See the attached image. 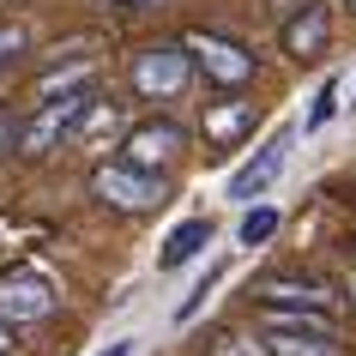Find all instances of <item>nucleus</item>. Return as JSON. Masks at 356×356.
I'll return each mask as SVG.
<instances>
[{
    "label": "nucleus",
    "instance_id": "obj_3",
    "mask_svg": "<svg viewBox=\"0 0 356 356\" xmlns=\"http://www.w3.org/2000/svg\"><path fill=\"white\" fill-rule=\"evenodd\" d=\"M91 193L115 211H157L169 200V181L163 175H145V169H127V163H97Z\"/></svg>",
    "mask_w": 356,
    "mask_h": 356
},
{
    "label": "nucleus",
    "instance_id": "obj_5",
    "mask_svg": "<svg viewBox=\"0 0 356 356\" xmlns=\"http://www.w3.org/2000/svg\"><path fill=\"white\" fill-rule=\"evenodd\" d=\"M193 55V67L211 79V85H224V91H242L248 79H254V55H248L242 42H229V37H211V31H200V37L181 42Z\"/></svg>",
    "mask_w": 356,
    "mask_h": 356
},
{
    "label": "nucleus",
    "instance_id": "obj_15",
    "mask_svg": "<svg viewBox=\"0 0 356 356\" xmlns=\"http://www.w3.org/2000/svg\"><path fill=\"white\" fill-rule=\"evenodd\" d=\"M272 236H278V211H272V206H254L242 218V248H260V242H272Z\"/></svg>",
    "mask_w": 356,
    "mask_h": 356
},
{
    "label": "nucleus",
    "instance_id": "obj_19",
    "mask_svg": "<svg viewBox=\"0 0 356 356\" xmlns=\"http://www.w3.org/2000/svg\"><path fill=\"white\" fill-rule=\"evenodd\" d=\"M338 109H356V67L338 73Z\"/></svg>",
    "mask_w": 356,
    "mask_h": 356
},
{
    "label": "nucleus",
    "instance_id": "obj_10",
    "mask_svg": "<svg viewBox=\"0 0 356 356\" xmlns=\"http://www.w3.org/2000/svg\"><path fill=\"white\" fill-rule=\"evenodd\" d=\"M254 121H260V109H254V103H242V97L211 103V109H206V139H211V145H236V139H248V133H254Z\"/></svg>",
    "mask_w": 356,
    "mask_h": 356
},
{
    "label": "nucleus",
    "instance_id": "obj_7",
    "mask_svg": "<svg viewBox=\"0 0 356 356\" xmlns=\"http://www.w3.org/2000/svg\"><path fill=\"white\" fill-rule=\"evenodd\" d=\"M290 139H296L290 127H278V133H272V139H266V145L254 151V157H248V163L236 169V175H229V200H260V193L284 175V163H290Z\"/></svg>",
    "mask_w": 356,
    "mask_h": 356
},
{
    "label": "nucleus",
    "instance_id": "obj_18",
    "mask_svg": "<svg viewBox=\"0 0 356 356\" xmlns=\"http://www.w3.org/2000/svg\"><path fill=\"white\" fill-rule=\"evenodd\" d=\"M24 55V31L19 24H0V60H19Z\"/></svg>",
    "mask_w": 356,
    "mask_h": 356
},
{
    "label": "nucleus",
    "instance_id": "obj_11",
    "mask_svg": "<svg viewBox=\"0 0 356 356\" xmlns=\"http://www.w3.org/2000/svg\"><path fill=\"white\" fill-rule=\"evenodd\" d=\"M206 242H211V218H188V224L169 229V242H163V254H157V266H163V272H175V266L200 260V248H206Z\"/></svg>",
    "mask_w": 356,
    "mask_h": 356
},
{
    "label": "nucleus",
    "instance_id": "obj_21",
    "mask_svg": "<svg viewBox=\"0 0 356 356\" xmlns=\"http://www.w3.org/2000/svg\"><path fill=\"white\" fill-rule=\"evenodd\" d=\"M19 350V338H13V326H0V356H13Z\"/></svg>",
    "mask_w": 356,
    "mask_h": 356
},
{
    "label": "nucleus",
    "instance_id": "obj_8",
    "mask_svg": "<svg viewBox=\"0 0 356 356\" xmlns=\"http://www.w3.org/2000/svg\"><path fill=\"white\" fill-rule=\"evenodd\" d=\"M260 308H284V314H326L332 320V284L314 278H266L260 284Z\"/></svg>",
    "mask_w": 356,
    "mask_h": 356
},
{
    "label": "nucleus",
    "instance_id": "obj_12",
    "mask_svg": "<svg viewBox=\"0 0 356 356\" xmlns=\"http://www.w3.org/2000/svg\"><path fill=\"white\" fill-rule=\"evenodd\" d=\"M266 356H344L338 332H266Z\"/></svg>",
    "mask_w": 356,
    "mask_h": 356
},
{
    "label": "nucleus",
    "instance_id": "obj_24",
    "mask_svg": "<svg viewBox=\"0 0 356 356\" xmlns=\"http://www.w3.org/2000/svg\"><path fill=\"white\" fill-rule=\"evenodd\" d=\"M350 6H356V0H350Z\"/></svg>",
    "mask_w": 356,
    "mask_h": 356
},
{
    "label": "nucleus",
    "instance_id": "obj_6",
    "mask_svg": "<svg viewBox=\"0 0 356 356\" xmlns=\"http://www.w3.org/2000/svg\"><path fill=\"white\" fill-rule=\"evenodd\" d=\"M55 314V284L42 272H6L0 278V326H31Z\"/></svg>",
    "mask_w": 356,
    "mask_h": 356
},
{
    "label": "nucleus",
    "instance_id": "obj_2",
    "mask_svg": "<svg viewBox=\"0 0 356 356\" xmlns=\"http://www.w3.org/2000/svg\"><path fill=\"white\" fill-rule=\"evenodd\" d=\"M193 85V55L181 42H151L133 55V91L151 97V103H169V97H181Z\"/></svg>",
    "mask_w": 356,
    "mask_h": 356
},
{
    "label": "nucleus",
    "instance_id": "obj_20",
    "mask_svg": "<svg viewBox=\"0 0 356 356\" xmlns=\"http://www.w3.org/2000/svg\"><path fill=\"white\" fill-rule=\"evenodd\" d=\"M13 139H19V121H13V109H0V151L13 145Z\"/></svg>",
    "mask_w": 356,
    "mask_h": 356
},
{
    "label": "nucleus",
    "instance_id": "obj_23",
    "mask_svg": "<svg viewBox=\"0 0 356 356\" xmlns=\"http://www.w3.org/2000/svg\"><path fill=\"white\" fill-rule=\"evenodd\" d=\"M121 6H139V0H121Z\"/></svg>",
    "mask_w": 356,
    "mask_h": 356
},
{
    "label": "nucleus",
    "instance_id": "obj_17",
    "mask_svg": "<svg viewBox=\"0 0 356 356\" xmlns=\"http://www.w3.org/2000/svg\"><path fill=\"white\" fill-rule=\"evenodd\" d=\"M211 356H266L260 344H248V338H236V332H218L211 338Z\"/></svg>",
    "mask_w": 356,
    "mask_h": 356
},
{
    "label": "nucleus",
    "instance_id": "obj_13",
    "mask_svg": "<svg viewBox=\"0 0 356 356\" xmlns=\"http://www.w3.org/2000/svg\"><path fill=\"white\" fill-rule=\"evenodd\" d=\"M115 133H121V103H103V97H97V103H91V115L79 121V133H73V139H79L85 151H103V145L115 139Z\"/></svg>",
    "mask_w": 356,
    "mask_h": 356
},
{
    "label": "nucleus",
    "instance_id": "obj_14",
    "mask_svg": "<svg viewBox=\"0 0 356 356\" xmlns=\"http://www.w3.org/2000/svg\"><path fill=\"white\" fill-rule=\"evenodd\" d=\"M338 115H344V109H338V79H326V85L314 91V103H308V121H302V133H320V127H332Z\"/></svg>",
    "mask_w": 356,
    "mask_h": 356
},
{
    "label": "nucleus",
    "instance_id": "obj_22",
    "mask_svg": "<svg viewBox=\"0 0 356 356\" xmlns=\"http://www.w3.org/2000/svg\"><path fill=\"white\" fill-rule=\"evenodd\" d=\"M97 356H133V344H109V350H97Z\"/></svg>",
    "mask_w": 356,
    "mask_h": 356
},
{
    "label": "nucleus",
    "instance_id": "obj_4",
    "mask_svg": "<svg viewBox=\"0 0 356 356\" xmlns=\"http://www.w3.org/2000/svg\"><path fill=\"white\" fill-rule=\"evenodd\" d=\"M181 151H188V133L175 127V121H139V127L121 133V157H115V163L145 169V175H163Z\"/></svg>",
    "mask_w": 356,
    "mask_h": 356
},
{
    "label": "nucleus",
    "instance_id": "obj_1",
    "mask_svg": "<svg viewBox=\"0 0 356 356\" xmlns=\"http://www.w3.org/2000/svg\"><path fill=\"white\" fill-rule=\"evenodd\" d=\"M91 103H97V91L60 97V103H37V109L19 121V139H13V145H19L24 157H49L60 139H73V133H79V121L91 115Z\"/></svg>",
    "mask_w": 356,
    "mask_h": 356
},
{
    "label": "nucleus",
    "instance_id": "obj_16",
    "mask_svg": "<svg viewBox=\"0 0 356 356\" xmlns=\"http://www.w3.org/2000/svg\"><path fill=\"white\" fill-rule=\"evenodd\" d=\"M218 278H224V266H211L206 278H200V284H193V290H188V296H181V308H175V320H181V326H188V320L200 314V308H206V296H211V290H218Z\"/></svg>",
    "mask_w": 356,
    "mask_h": 356
},
{
    "label": "nucleus",
    "instance_id": "obj_9",
    "mask_svg": "<svg viewBox=\"0 0 356 356\" xmlns=\"http://www.w3.org/2000/svg\"><path fill=\"white\" fill-rule=\"evenodd\" d=\"M326 37H332V13L320 0H308L296 19H284V55H296V60H314L326 49Z\"/></svg>",
    "mask_w": 356,
    "mask_h": 356
}]
</instances>
